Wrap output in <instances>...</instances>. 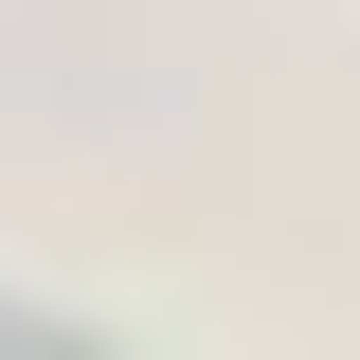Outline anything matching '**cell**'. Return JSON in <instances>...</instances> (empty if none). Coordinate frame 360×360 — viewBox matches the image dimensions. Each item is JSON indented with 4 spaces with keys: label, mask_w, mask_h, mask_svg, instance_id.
I'll use <instances>...</instances> for the list:
<instances>
[]
</instances>
